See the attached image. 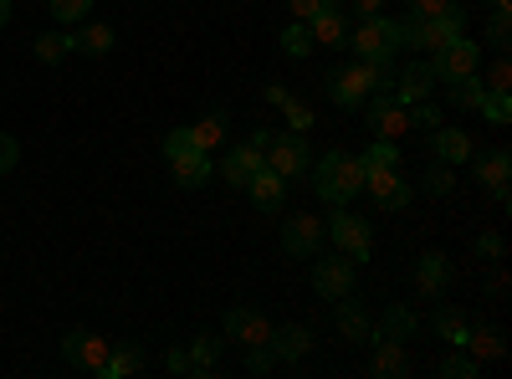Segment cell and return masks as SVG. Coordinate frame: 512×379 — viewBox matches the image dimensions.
<instances>
[{"label":"cell","instance_id":"1","mask_svg":"<svg viewBox=\"0 0 512 379\" xmlns=\"http://www.w3.org/2000/svg\"><path fill=\"white\" fill-rule=\"evenodd\" d=\"M308 175H313L318 200H328V205H349V200L364 190V164H359L349 149H328V154L318 159V170H308Z\"/></svg>","mask_w":512,"mask_h":379},{"label":"cell","instance_id":"2","mask_svg":"<svg viewBox=\"0 0 512 379\" xmlns=\"http://www.w3.org/2000/svg\"><path fill=\"white\" fill-rule=\"evenodd\" d=\"M344 47H349L359 62H395V57H400L390 16H364V21H359V31H349Z\"/></svg>","mask_w":512,"mask_h":379},{"label":"cell","instance_id":"3","mask_svg":"<svg viewBox=\"0 0 512 379\" xmlns=\"http://www.w3.org/2000/svg\"><path fill=\"white\" fill-rule=\"evenodd\" d=\"M425 67H431L436 82H446V88H451V82L472 77L482 67V47H477V41H466V36H456V41H446V47H436Z\"/></svg>","mask_w":512,"mask_h":379},{"label":"cell","instance_id":"4","mask_svg":"<svg viewBox=\"0 0 512 379\" xmlns=\"http://www.w3.org/2000/svg\"><path fill=\"white\" fill-rule=\"evenodd\" d=\"M267 170H277L282 180H303L313 170V149L303 134H272L267 144Z\"/></svg>","mask_w":512,"mask_h":379},{"label":"cell","instance_id":"5","mask_svg":"<svg viewBox=\"0 0 512 379\" xmlns=\"http://www.w3.org/2000/svg\"><path fill=\"white\" fill-rule=\"evenodd\" d=\"M328 236H333V246L344 251V257H354V262H369V246H374V226H369V221H359L354 210H344V205H333V221H328Z\"/></svg>","mask_w":512,"mask_h":379},{"label":"cell","instance_id":"6","mask_svg":"<svg viewBox=\"0 0 512 379\" xmlns=\"http://www.w3.org/2000/svg\"><path fill=\"white\" fill-rule=\"evenodd\" d=\"M354 277H359L354 257H318V262H313V292H318L323 303L349 298V292H354Z\"/></svg>","mask_w":512,"mask_h":379},{"label":"cell","instance_id":"7","mask_svg":"<svg viewBox=\"0 0 512 379\" xmlns=\"http://www.w3.org/2000/svg\"><path fill=\"white\" fill-rule=\"evenodd\" d=\"M364 113H369V129L379 139H405L410 134V108L395 93H369L364 98Z\"/></svg>","mask_w":512,"mask_h":379},{"label":"cell","instance_id":"8","mask_svg":"<svg viewBox=\"0 0 512 379\" xmlns=\"http://www.w3.org/2000/svg\"><path fill=\"white\" fill-rule=\"evenodd\" d=\"M456 36H466V6L446 0L436 16L420 21V52H436V47H446V41H456Z\"/></svg>","mask_w":512,"mask_h":379},{"label":"cell","instance_id":"9","mask_svg":"<svg viewBox=\"0 0 512 379\" xmlns=\"http://www.w3.org/2000/svg\"><path fill=\"white\" fill-rule=\"evenodd\" d=\"M272 318H262V313H256V308H231L226 313V323H221V339L226 344H272Z\"/></svg>","mask_w":512,"mask_h":379},{"label":"cell","instance_id":"10","mask_svg":"<svg viewBox=\"0 0 512 379\" xmlns=\"http://www.w3.org/2000/svg\"><path fill=\"white\" fill-rule=\"evenodd\" d=\"M108 339H98V333H88V328H72L67 339H62V359L72 364V369H88V374H98L103 369V359H108Z\"/></svg>","mask_w":512,"mask_h":379},{"label":"cell","instance_id":"11","mask_svg":"<svg viewBox=\"0 0 512 379\" xmlns=\"http://www.w3.org/2000/svg\"><path fill=\"white\" fill-rule=\"evenodd\" d=\"M318 246H323V226H318V216L297 210V216L282 221V251H287V257H318Z\"/></svg>","mask_w":512,"mask_h":379},{"label":"cell","instance_id":"12","mask_svg":"<svg viewBox=\"0 0 512 379\" xmlns=\"http://www.w3.org/2000/svg\"><path fill=\"white\" fill-rule=\"evenodd\" d=\"M364 190L379 200V210H405L410 205V185L400 180V170H395V164H390V170H364Z\"/></svg>","mask_w":512,"mask_h":379},{"label":"cell","instance_id":"13","mask_svg":"<svg viewBox=\"0 0 512 379\" xmlns=\"http://www.w3.org/2000/svg\"><path fill=\"white\" fill-rule=\"evenodd\" d=\"M303 26L313 31V47H344L349 41V21H344V11H338V0H323Z\"/></svg>","mask_w":512,"mask_h":379},{"label":"cell","instance_id":"14","mask_svg":"<svg viewBox=\"0 0 512 379\" xmlns=\"http://www.w3.org/2000/svg\"><path fill=\"white\" fill-rule=\"evenodd\" d=\"M415 287H420V298H441V292L451 287V262H446V251H425V257L415 262Z\"/></svg>","mask_w":512,"mask_h":379},{"label":"cell","instance_id":"15","mask_svg":"<svg viewBox=\"0 0 512 379\" xmlns=\"http://www.w3.org/2000/svg\"><path fill=\"white\" fill-rule=\"evenodd\" d=\"M267 164V149H256L251 139L246 144H236L231 154H226V164H221V175H226V185H236V190H246V180L256 175Z\"/></svg>","mask_w":512,"mask_h":379},{"label":"cell","instance_id":"16","mask_svg":"<svg viewBox=\"0 0 512 379\" xmlns=\"http://www.w3.org/2000/svg\"><path fill=\"white\" fill-rule=\"evenodd\" d=\"M272 354H277V364H297V359H308V354H313V333H308L303 323L272 328Z\"/></svg>","mask_w":512,"mask_h":379},{"label":"cell","instance_id":"17","mask_svg":"<svg viewBox=\"0 0 512 379\" xmlns=\"http://www.w3.org/2000/svg\"><path fill=\"white\" fill-rule=\"evenodd\" d=\"M431 88H436V77H431V67L425 62H405L400 72H395V98L410 108V103H420V98H431Z\"/></svg>","mask_w":512,"mask_h":379},{"label":"cell","instance_id":"18","mask_svg":"<svg viewBox=\"0 0 512 379\" xmlns=\"http://www.w3.org/2000/svg\"><path fill=\"white\" fill-rule=\"evenodd\" d=\"M169 175H175L180 190H200V185L210 180V154H205V149H185V154H175V159H169Z\"/></svg>","mask_w":512,"mask_h":379},{"label":"cell","instance_id":"19","mask_svg":"<svg viewBox=\"0 0 512 379\" xmlns=\"http://www.w3.org/2000/svg\"><path fill=\"white\" fill-rule=\"evenodd\" d=\"M67 52L77 57H103V52H113V26H103V21H88V26H77V31H67Z\"/></svg>","mask_w":512,"mask_h":379},{"label":"cell","instance_id":"20","mask_svg":"<svg viewBox=\"0 0 512 379\" xmlns=\"http://www.w3.org/2000/svg\"><path fill=\"white\" fill-rule=\"evenodd\" d=\"M477 180L507 205V180H512V154L507 149H492V154H482L477 159Z\"/></svg>","mask_w":512,"mask_h":379},{"label":"cell","instance_id":"21","mask_svg":"<svg viewBox=\"0 0 512 379\" xmlns=\"http://www.w3.org/2000/svg\"><path fill=\"white\" fill-rule=\"evenodd\" d=\"M246 190H251V205H256V210H277V205L287 200V180H282L277 170H267V164L246 180Z\"/></svg>","mask_w":512,"mask_h":379},{"label":"cell","instance_id":"22","mask_svg":"<svg viewBox=\"0 0 512 379\" xmlns=\"http://www.w3.org/2000/svg\"><path fill=\"white\" fill-rule=\"evenodd\" d=\"M466 354H472L477 364H497L502 354H507V333L502 328H472L466 333V344H461Z\"/></svg>","mask_w":512,"mask_h":379},{"label":"cell","instance_id":"23","mask_svg":"<svg viewBox=\"0 0 512 379\" xmlns=\"http://www.w3.org/2000/svg\"><path fill=\"white\" fill-rule=\"evenodd\" d=\"M144 369V344H113L98 379H128V374H139Z\"/></svg>","mask_w":512,"mask_h":379},{"label":"cell","instance_id":"24","mask_svg":"<svg viewBox=\"0 0 512 379\" xmlns=\"http://www.w3.org/2000/svg\"><path fill=\"white\" fill-rule=\"evenodd\" d=\"M333 308H338V333H344V339H354V344H369V339H374V318H369L359 303L338 298Z\"/></svg>","mask_w":512,"mask_h":379},{"label":"cell","instance_id":"25","mask_svg":"<svg viewBox=\"0 0 512 379\" xmlns=\"http://www.w3.org/2000/svg\"><path fill=\"white\" fill-rule=\"evenodd\" d=\"M369 349H374V359H369L374 374H405V369H410V354H405L400 339H379V333H374Z\"/></svg>","mask_w":512,"mask_h":379},{"label":"cell","instance_id":"26","mask_svg":"<svg viewBox=\"0 0 512 379\" xmlns=\"http://www.w3.org/2000/svg\"><path fill=\"white\" fill-rule=\"evenodd\" d=\"M431 154L441 159V164H466L477 149H472V139H466L461 129H441L436 123V139H431Z\"/></svg>","mask_w":512,"mask_h":379},{"label":"cell","instance_id":"27","mask_svg":"<svg viewBox=\"0 0 512 379\" xmlns=\"http://www.w3.org/2000/svg\"><path fill=\"white\" fill-rule=\"evenodd\" d=\"M431 328H436V339H441V344L461 349V344H466V333H472V318H466L461 308H436Z\"/></svg>","mask_w":512,"mask_h":379},{"label":"cell","instance_id":"28","mask_svg":"<svg viewBox=\"0 0 512 379\" xmlns=\"http://www.w3.org/2000/svg\"><path fill=\"white\" fill-rule=\"evenodd\" d=\"M221 349H226L221 333H195V344H190V374H216Z\"/></svg>","mask_w":512,"mask_h":379},{"label":"cell","instance_id":"29","mask_svg":"<svg viewBox=\"0 0 512 379\" xmlns=\"http://www.w3.org/2000/svg\"><path fill=\"white\" fill-rule=\"evenodd\" d=\"M379 339H400V344H410V333H415V313L405 308V303H390V308H384L379 313Z\"/></svg>","mask_w":512,"mask_h":379},{"label":"cell","instance_id":"30","mask_svg":"<svg viewBox=\"0 0 512 379\" xmlns=\"http://www.w3.org/2000/svg\"><path fill=\"white\" fill-rule=\"evenodd\" d=\"M190 139H195V149H221L226 144V113H205V118H195L190 123Z\"/></svg>","mask_w":512,"mask_h":379},{"label":"cell","instance_id":"31","mask_svg":"<svg viewBox=\"0 0 512 379\" xmlns=\"http://www.w3.org/2000/svg\"><path fill=\"white\" fill-rule=\"evenodd\" d=\"M487 98V88H482V77L472 72V77H461V82H451V108H466V113H477V103Z\"/></svg>","mask_w":512,"mask_h":379},{"label":"cell","instance_id":"32","mask_svg":"<svg viewBox=\"0 0 512 379\" xmlns=\"http://www.w3.org/2000/svg\"><path fill=\"white\" fill-rule=\"evenodd\" d=\"M364 170H390V164H400V139H374L364 154H359Z\"/></svg>","mask_w":512,"mask_h":379},{"label":"cell","instance_id":"33","mask_svg":"<svg viewBox=\"0 0 512 379\" xmlns=\"http://www.w3.org/2000/svg\"><path fill=\"white\" fill-rule=\"evenodd\" d=\"M36 57L47 62V67L67 62V57H72V52H67V31H47V36H36Z\"/></svg>","mask_w":512,"mask_h":379},{"label":"cell","instance_id":"34","mask_svg":"<svg viewBox=\"0 0 512 379\" xmlns=\"http://www.w3.org/2000/svg\"><path fill=\"white\" fill-rule=\"evenodd\" d=\"M282 52H287V57H308V52H313V31H308L303 21L282 26Z\"/></svg>","mask_w":512,"mask_h":379},{"label":"cell","instance_id":"35","mask_svg":"<svg viewBox=\"0 0 512 379\" xmlns=\"http://www.w3.org/2000/svg\"><path fill=\"white\" fill-rule=\"evenodd\" d=\"M477 113H482L487 123H497V129H502V123H512V98H507V93H487V98L477 103Z\"/></svg>","mask_w":512,"mask_h":379},{"label":"cell","instance_id":"36","mask_svg":"<svg viewBox=\"0 0 512 379\" xmlns=\"http://www.w3.org/2000/svg\"><path fill=\"white\" fill-rule=\"evenodd\" d=\"M52 16H57L62 26H77V21L93 16V0H52Z\"/></svg>","mask_w":512,"mask_h":379},{"label":"cell","instance_id":"37","mask_svg":"<svg viewBox=\"0 0 512 379\" xmlns=\"http://www.w3.org/2000/svg\"><path fill=\"white\" fill-rule=\"evenodd\" d=\"M390 26H395V47L400 52H420V16H400Z\"/></svg>","mask_w":512,"mask_h":379},{"label":"cell","instance_id":"38","mask_svg":"<svg viewBox=\"0 0 512 379\" xmlns=\"http://www.w3.org/2000/svg\"><path fill=\"white\" fill-rule=\"evenodd\" d=\"M441 374H446V379H477L482 364H477L472 354H446V359H441Z\"/></svg>","mask_w":512,"mask_h":379},{"label":"cell","instance_id":"39","mask_svg":"<svg viewBox=\"0 0 512 379\" xmlns=\"http://www.w3.org/2000/svg\"><path fill=\"white\" fill-rule=\"evenodd\" d=\"M456 190V175H451V164H431V170H425V195H451Z\"/></svg>","mask_w":512,"mask_h":379},{"label":"cell","instance_id":"40","mask_svg":"<svg viewBox=\"0 0 512 379\" xmlns=\"http://www.w3.org/2000/svg\"><path fill=\"white\" fill-rule=\"evenodd\" d=\"M272 364H277L272 344H246V369H251V374H267Z\"/></svg>","mask_w":512,"mask_h":379},{"label":"cell","instance_id":"41","mask_svg":"<svg viewBox=\"0 0 512 379\" xmlns=\"http://www.w3.org/2000/svg\"><path fill=\"white\" fill-rule=\"evenodd\" d=\"M277 108H282V113H287V123H292V134H303V129H308V123H313V113H308V108H303V103H297V98H292V93H287V98H282V103H277Z\"/></svg>","mask_w":512,"mask_h":379},{"label":"cell","instance_id":"42","mask_svg":"<svg viewBox=\"0 0 512 379\" xmlns=\"http://www.w3.org/2000/svg\"><path fill=\"white\" fill-rule=\"evenodd\" d=\"M502 251H507V241H502L497 231H482V236H477V257H487V262H502Z\"/></svg>","mask_w":512,"mask_h":379},{"label":"cell","instance_id":"43","mask_svg":"<svg viewBox=\"0 0 512 379\" xmlns=\"http://www.w3.org/2000/svg\"><path fill=\"white\" fill-rule=\"evenodd\" d=\"M507 16H512V11H497V16H492V31H487L497 52H507V41H512V21H507Z\"/></svg>","mask_w":512,"mask_h":379},{"label":"cell","instance_id":"44","mask_svg":"<svg viewBox=\"0 0 512 379\" xmlns=\"http://www.w3.org/2000/svg\"><path fill=\"white\" fill-rule=\"evenodd\" d=\"M16 164H21V144L11 134H0V175H11Z\"/></svg>","mask_w":512,"mask_h":379},{"label":"cell","instance_id":"45","mask_svg":"<svg viewBox=\"0 0 512 379\" xmlns=\"http://www.w3.org/2000/svg\"><path fill=\"white\" fill-rule=\"evenodd\" d=\"M185 149H195L190 129H169V134H164V159H175V154H185Z\"/></svg>","mask_w":512,"mask_h":379},{"label":"cell","instance_id":"46","mask_svg":"<svg viewBox=\"0 0 512 379\" xmlns=\"http://www.w3.org/2000/svg\"><path fill=\"white\" fill-rule=\"evenodd\" d=\"M507 82H512V62L497 57V62H492V77H487V93H507Z\"/></svg>","mask_w":512,"mask_h":379},{"label":"cell","instance_id":"47","mask_svg":"<svg viewBox=\"0 0 512 379\" xmlns=\"http://www.w3.org/2000/svg\"><path fill=\"white\" fill-rule=\"evenodd\" d=\"M164 369L169 374H190V349H169L164 354Z\"/></svg>","mask_w":512,"mask_h":379},{"label":"cell","instance_id":"48","mask_svg":"<svg viewBox=\"0 0 512 379\" xmlns=\"http://www.w3.org/2000/svg\"><path fill=\"white\" fill-rule=\"evenodd\" d=\"M441 6H446V0H405V11H410V16H420V21H425V16H436Z\"/></svg>","mask_w":512,"mask_h":379},{"label":"cell","instance_id":"49","mask_svg":"<svg viewBox=\"0 0 512 379\" xmlns=\"http://www.w3.org/2000/svg\"><path fill=\"white\" fill-rule=\"evenodd\" d=\"M318 6H323V0H287V11H292L297 21H308V16H313Z\"/></svg>","mask_w":512,"mask_h":379},{"label":"cell","instance_id":"50","mask_svg":"<svg viewBox=\"0 0 512 379\" xmlns=\"http://www.w3.org/2000/svg\"><path fill=\"white\" fill-rule=\"evenodd\" d=\"M379 6H384V0H349L354 16H379Z\"/></svg>","mask_w":512,"mask_h":379},{"label":"cell","instance_id":"51","mask_svg":"<svg viewBox=\"0 0 512 379\" xmlns=\"http://www.w3.org/2000/svg\"><path fill=\"white\" fill-rule=\"evenodd\" d=\"M11 26V0H0V31Z\"/></svg>","mask_w":512,"mask_h":379},{"label":"cell","instance_id":"52","mask_svg":"<svg viewBox=\"0 0 512 379\" xmlns=\"http://www.w3.org/2000/svg\"><path fill=\"white\" fill-rule=\"evenodd\" d=\"M487 6H492V11H512V0H487Z\"/></svg>","mask_w":512,"mask_h":379}]
</instances>
